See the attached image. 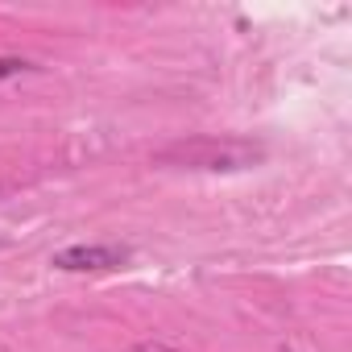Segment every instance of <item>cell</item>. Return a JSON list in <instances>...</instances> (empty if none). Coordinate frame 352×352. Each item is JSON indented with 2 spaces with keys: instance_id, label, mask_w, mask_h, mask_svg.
Returning a JSON list of instances; mask_svg holds the SVG:
<instances>
[{
  "instance_id": "cell-1",
  "label": "cell",
  "mask_w": 352,
  "mask_h": 352,
  "mask_svg": "<svg viewBox=\"0 0 352 352\" xmlns=\"http://www.w3.org/2000/svg\"><path fill=\"white\" fill-rule=\"evenodd\" d=\"M124 261H129V249L120 245H71L50 257V265L63 274H104V270H120Z\"/></svg>"
},
{
  "instance_id": "cell-2",
  "label": "cell",
  "mask_w": 352,
  "mask_h": 352,
  "mask_svg": "<svg viewBox=\"0 0 352 352\" xmlns=\"http://www.w3.org/2000/svg\"><path fill=\"white\" fill-rule=\"evenodd\" d=\"M179 153L195 170H241V166L257 162V149H249V145H220V141H195V145H183Z\"/></svg>"
},
{
  "instance_id": "cell-3",
  "label": "cell",
  "mask_w": 352,
  "mask_h": 352,
  "mask_svg": "<svg viewBox=\"0 0 352 352\" xmlns=\"http://www.w3.org/2000/svg\"><path fill=\"white\" fill-rule=\"evenodd\" d=\"M25 71H34L25 58H0V79H17V75H25Z\"/></svg>"
},
{
  "instance_id": "cell-4",
  "label": "cell",
  "mask_w": 352,
  "mask_h": 352,
  "mask_svg": "<svg viewBox=\"0 0 352 352\" xmlns=\"http://www.w3.org/2000/svg\"><path fill=\"white\" fill-rule=\"evenodd\" d=\"M129 352H183V348H170V344H133Z\"/></svg>"
}]
</instances>
